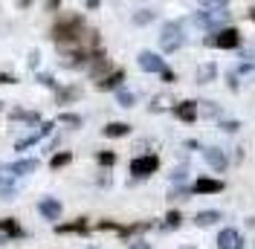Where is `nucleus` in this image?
<instances>
[{"instance_id":"f257e3e1","label":"nucleus","mask_w":255,"mask_h":249,"mask_svg":"<svg viewBox=\"0 0 255 249\" xmlns=\"http://www.w3.org/2000/svg\"><path fill=\"white\" fill-rule=\"evenodd\" d=\"M159 47L165 49V52H174V49L183 47V29H180V23H165V26H162Z\"/></svg>"},{"instance_id":"f03ea898","label":"nucleus","mask_w":255,"mask_h":249,"mask_svg":"<svg viewBox=\"0 0 255 249\" xmlns=\"http://www.w3.org/2000/svg\"><path fill=\"white\" fill-rule=\"evenodd\" d=\"M209 47H218V49H235L241 44V35L238 29H221L218 35H212V38H206Z\"/></svg>"},{"instance_id":"7ed1b4c3","label":"nucleus","mask_w":255,"mask_h":249,"mask_svg":"<svg viewBox=\"0 0 255 249\" xmlns=\"http://www.w3.org/2000/svg\"><path fill=\"white\" fill-rule=\"evenodd\" d=\"M157 168H159V159L154 154L136 156V159L130 162V174H133V177H148V174H154Z\"/></svg>"},{"instance_id":"20e7f679","label":"nucleus","mask_w":255,"mask_h":249,"mask_svg":"<svg viewBox=\"0 0 255 249\" xmlns=\"http://www.w3.org/2000/svg\"><path fill=\"white\" fill-rule=\"evenodd\" d=\"M38 212H41V218H47V220H58L61 218V203L55 197H41L38 200Z\"/></svg>"},{"instance_id":"39448f33","label":"nucleus","mask_w":255,"mask_h":249,"mask_svg":"<svg viewBox=\"0 0 255 249\" xmlns=\"http://www.w3.org/2000/svg\"><path fill=\"white\" fill-rule=\"evenodd\" d=\"M139 67L145 73H165V61L157 52H139Z\"/></svg>"},{"instance_id":"423d86ee","label":"nucleus","mask_w":255,"mask_h":249,"mask_svg":"<svg viewBox=\"0 0 255 249\" xmlns=\"http://www.w3.org/2000/svg\"><path fill=\"white\" fill-rule=\"evenodd\" d=\"M38 165H41L38 159H17V162H9L6 168H9V171L15 174V177H23V174H32V171H38Z\"/></svg>"},{"instance_id":"0eeeda50","label":"nucleus","mask_w":255,"mask_h":249,"mask_svg":"<svg viewBox=\"0 0 255 249\" xmlns=\"http://www.w3.org/2000/svg\"><path fill=\"white\" fill-rule=\"evenodd\" d=\"M49 130H52V122H44L41 127H38V130H35V133H32V136H26V139L17 142L15 151H23V148H29V145H35V142H41V139H44V136L49 133Z\"/></svg>"},{"instance_id":"6e6552de","label":"nucleus","mask_w":255,"mask_h":249,"mask_svg":"<svg viewBox=\"0 0 255 249\" xmlns=\"http://www.w3.org/2000/svg\"><path fill=\"white\" fill-rule=\"evenodd\" d=\"M12 183H15V174L9 171L6 165H0V194H3L6 200L15 194V186H12Z\"/></svg>"},{"instance_id":"1a4fd4ad","label":"nucleus","mask_w":255,"mask_h":249,"mask_svg":"<svg viewBox=\"0 0 255 249\" xmlns=\"http://www.w3.org/2000/svg\"><path fill=\"white\" fill-rule=\"evenodd\" d=\"M229 15V12H226V6H212V9H206V12H200V15H197V20H200V23H218V20H223V17Z\"/></svg>"},{"instance_id":"9d476101","label":"nucleus","mask_w":255,"mask_h":249,"mask_svg":"<svg viewBox=\"0 0 255 249\" xmlns=\"http://www.w3.org/2000/svg\"><path fill=\"white\" fill-rule=\"evenodd\" d=\"M218 247L221 249H241V235L235 229H223L218 235Z\"/></svg>"},{"instance_id":"9b49d317","label":"nucleus","mask_w":255,"mask_h":249,"mask_svg":"<svg viewBox=\"0 0 255 249\" xmlns=\"http://www.w3.org/2000/svg\"><path fill=\"white\" fill-rule=\"evenodd\" d=\"M221 188H223L221 180H206V177H203V180L194 183V191H197V194H215V191H221Z\"/></svg>"},{"instance_id":"f8f14e48","label":"nucleus","mask_w":255,"mask_h":249,"mask_svg":"<svg viewBox=\"0 0 255 249\" xmlns=\"http://www.w3.org/2000/svg\"><path fill=\"white\" fill-rule=\"evenodd\" d=\"M203 156H206V162L212 165V168H215V171H223V168H226V156H223L218 148H209Z\"/></svg>"},{"instance_id":"ddd939ff","label":"nucleus","mask_w":255,"mask_h":249,"mask_svg":"<svg viewBox=\"0 0 255 249\" xmlns=\"http://www.w3.org/2000/svg\"><path fill=\"white\" fill-rule=\"evenodd\" d=\"M174 113L180 116V119H183V122H191V119L197 116V105H194V102H180Z\"/></svg>"},{"instance_id":"4468645a","label":"nucleus","mask_w":255,"mask_h":249,"mask_svg":"<svg viewBox=\"0 0 255 249\" xmlns=\"http://www.w3.org/2000/svg\"><path fill=\"white\" fill-rule=\"evenodd\" d=\"M0 232H3V235H9V238H20V235H23V229L17 226V220L3 218V220H0Z\"/></svg>"},{"instance_id":"2eb2a0df","label":"nucleus","mask_w":255,"mask_h":249,"mask_svg":"<svg viewBox=\"0 0 255 249\" xmlns=\"http://www.w3.org/2000/svg\"><path fill=\"white\" fill-rule=\"evenodd\" d=\"M9 119H12V122H38L41 116H38V113H32V110H12V113H9Z\"/></svg>"},{"instance_id":"dca6fc26","label":"nucleus","mask_w":255,"mask_h":249,"mask_svg":"<svg viewBox=\"0 0 255 249\" xmlns=\"http://www.w3.org/2000/svg\"><path fill=\"white\" fill-rule=\"evenodd\" d=\"M128 130H130V124H125V122H111L108 127H105V136H125Z\"/></svg>"},{"instance_id":"f3484780","label":"nucleus","mask_w":255,"mask_h":249,"mask_svg":"<svg viewBox=\"0 0 255 249\" xmlns=\"http://www.w3.org/2000/svg\"><path fill=\"white\" fill-rule=\"evenodd\" d=\"M55 232H87V220H76V223H64V226H55Z\"/></svg>"},{"instance_id":"a211bd4d","label":"nucleus","mask_w":255,"mask_h":249,"mask_svg":"<svg viewBox=\"0 0 255 249\" xmlns=\"http://www.w3.org/2000/svg\"><path fill=\"white\" fill-rule=\"evenodd\" d=\"M122 78H125V73H122V70H116L113 76H108L105 81H99V87H102V90H111V87H119V84H122Z\"/></svg>"},{"instance_id":"6ab92c4d","label":"nucleus","mask_w":255,"mask_h":249,"mask_svg":"<svg viewBox=\"0 0 255 249\" xmlns=\"http://www.w3.org/2000/svg\"><path fill=\"white\" fill-rule=\"evenodd\" d=\"M215 220H221V212H200V215H197V223H200V226H209V223H215Z\"/></svg>"},{"instance_id":"aec40b11","label":"nucleus","mask_w":255,"mask_h":249,"mask_svg":"<svg viewBox=\"0 0 255 249\" xmlns=\"http://www.w3.org/2000/svg\"><path fill=\"white\" fill-rule=\"evenodd\" d=\"M70 159H73V154H67V151H64V154H55V156H52V162H49V165H52V168L58 171V168H64V165H67Z\"/></svg>"},{"instance_id":"412c9836","label":"nucleus","mask_w":255,"mask_h":249,"mask_svg":"<svg viewBox=\"0 0 255 249\" xmlns=\"http://www.w3.org/2000/svg\"><path fill=\"white\" fill-rule=\"evenodd\" d=\"M209 78H215V67H212V64H203V67H200V73H197V81H200V84H206Z\"/></svg>"},{"instance_id":"4be33fe9","label":"nucleus","mask_w":255,"mask_h":249,"mask_svg":"<svg viewBox=\"0 0 255 249\" xmlns=\"http://www.w3.org/2000/svg\"><path fill=\"white\" fill-rule=\"evenodd\" d=\"M116 99H119V105H122V108H133V102H136V96L128 93V90H119V96H116Z\"/></svg>"},{"instance_id":"5701e85b","label":"nucleus","mask_w":255,"mask_h":249,"mask_svg":"<svg viewBox=\"0 0 255 249\" xmlns=\"http://www.w3.org/2000/svg\"><path fill=\"white\" fill-rule=\"evenodd\" d=\"M151 17H154V12H151V9H139V12L133 15V23H148Z\"/></svg>"},{"instance_id":"b1692460","label":"nucleus","mask_w":255,"mask_h":249,"mask_svg":"<svg viewBox=\"0 0 255 249\" xmlns=\"http://www.w3.org/2000/svg\"><path fill=\"white\" fill-rule=\"evenodd\" d=\"M70 99H79V90H76V87H70V90H61V93H58V102H70Z\"/></svg>"},{"instance_id":"393cba45","label":"nucleus","mask_w":255,"mask_h":249,"mask_svg":"<svg viewBox=\"0 0 255 249\" xmlns=\"http://www.w3.org/2000/svg\"><path fill=\"white\" fill-rule=\"evenodd\" d=\"M61 122L76 124V127H79V124H81V116H76V113H61Z\"/></svg>"},{"instance_id":"a878e982","label":"nucleus","mask_w":255,"mask_h":249,"mask_svg":"<svg viewBox=\"0 0 255 249\" xmlns=\"http://www.w3.org/2000/svg\"><path fill=\"white\" fill-rule=\"evenodd\" d=\"M99 162H102V165H113V162H116V154L105 151V154H99Z\"/></svg>"},{"instance_id":"bb28decb","label":"nucleus","mask_w":255,"mask_h":249,"mask_svg":"<svg viewBox=\"0 0 255 249\" xmlns=\"http://www.w3.org/2000/svg\"><path fill=\"white\" fill-rule=\"evenodd\" d=\"M38 81H41V84H47V87H52V84H55V81H52V76H49V73H41V76H38Z\"/></svg>"},{"instance_id":"cd10ccee","label":"nucleus","mask_w":255,"mask_h":249,"mask_svg":"<svg viewBox=\"0 0 255 249\" xmlns=\"http://www.w3.org/2000/svg\"><path fill=\"white\" fill-rule=\"evenodd\" d=\"M177 223H180V215H177V212H171V215H168V226H177Z\"/></svg>"},{"instance_id":"c85d7f7f","label":"nucleus","mask_w":255,"mask_h":249,"mask_svg":"<svg viewBox=\"0 0 255 249\" xmlns=\"http://www.w3.org/2000/svg\"><path fill=\"white\" fill-rule=\"evenodd\" d=\"M0 84H15V78L6 76V73H0Z\"/></svg>"},{"instance_id":"c756f323","label":"nucleus","mask_w":255,"mask_h":249,"mask_svg":"<svg viewBox=\"0 0 255 249\" xmlns=\"http://www.w3.org/2000/svg\"><path fill=\"white\" fill-rule=\"evenodd\" d=\"M130 249H148V247H145V244H133Z\"/></svg>"},{"instance_id":"7c9ffc66","label":"nucleus","mask_w":255,"mask_h":249,"mask_svg":"<svg viewBox=\"0 0 255 249\" xmlns=\"http://www.w3.org/2000/svg\"><path fill=\"white\" fill-rule=\"evenodd\" d=\"M253 20H255V9H253Z\"/></svg>"},{"instance_id":"2f4dec72","label":"nucleus","mask_w":255,"mask_h":249,"mask_svg":"<svg viewBox=\"0 0 255 249\" xmlns=\"http://www.w3.org/2000/svg\"><path fill=\"white\" fill-rule=\"evenodd\" d=\"M90 249H93V247H90Z\"/></svg>"}]
</instances>
